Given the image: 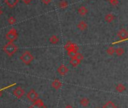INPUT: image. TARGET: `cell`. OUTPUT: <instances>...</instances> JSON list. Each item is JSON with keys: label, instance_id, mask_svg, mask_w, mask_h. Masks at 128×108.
Segmentation results:
<instances>
[{"label": "cell", "instance_id": "cell-7", "mask_svg": "<svg viewBox=\"0 0 128 108\" xmlns=\"http://www.w3.org/2000/svg\"><path fill=\"white\" fill-rule=\"evenodd\" d=\"M65 49L67 51H78V46L77 45H76L75 43L72 42H67L64 46Z\"/></svg>", "mask_w": 128, "mask_h": 108}, {"label": "cell", "instance_id": "cell-27", "mask_svg": "<svg viewBox=\"0 0 128 108\" xmlns=\"http://www.w3.org/2000/svg\"><path fill=\"white\" fill-rule=\"evenodd\" d=\"M42 2L44 5H49L51 3V0H42Z\"/></svg>", "mask_w": 128, "mask_h": 108}, {"label": "cell", "instance_id": "cell-8", "mask_svg": "<svg viewBox=\"0 0 128 108\" xmlns=\"http://www.w3.org/2000/svg\"><path fill=\"white\" fill-rule=\"evenodd\" d=\"M118 36L120 40H126L128 39V32L125 29H121L118 33Z\"/></svg>", "mask_w": 128, "mask_h": 108}, {"label": "cell", "instance_id": "cell-10", "mask_svg": "<svg viewBox=\"0 0 128 108\" xmlns=\"http://www.w3.org/2000/svg\"><path fill=\"white\" fill-rule=\"evenodd\" d=\"M6 4L11 9L14 8L19 3V0H5Z\"/></svg>", "mask_w": 128, "mask_h": 108}, {"label": "cell", "instance_id": "cell-32", "mask_svg": "<svg viewBox=\"0 0 128 108\" xmlns=\"http://www.w3.org/2000/svg\"><path fill=\"white\" fill-rule=\"evenodd\" d=\"M96 108H100V107H96Z\"/></svg>", "mask_w": 128, "mask_h": 108}, {"label": "cell", "instance_id": "cell-11", "mask_svg": "<svg viewBox=\"0 0 128 108\" xmlns=\"http://www.w3.org/2000/svg\"><path fill=\"white\" fill-rule=\"evenodd\" d=\"M51 85H52V87H53L54 89L58 90V89H60V88H61V86H62V82H61L58 79H54V80L52 82Z\"/></svg>", "mask_w": 128, "mask_h": 108}, {"label": "cell", "instance_id": "cell-30", "mask_svg": "<svg viewBox=\"0 0 128 108\" xmlns=\"http://www.w3.org/2000/svg\"><path fill=\"white\" fill-rule=\"evenodd\" d=\"M2 15V9L0 8V15Z\"/></svg>", "mask_w": 128, "mask_h": 108}, {"label": "cell", "instance_id": "cell-31", "mask_svg": "<svg viewBox=\"0 0 128 108\" xmlns=\"http://www.w3.org/2000/svg\"><path fill=\"white\" fill-rule=\"evenodd\" d=\"M107 1H108V2H111V1H112V0H107Z\"/></svg>", "mask_w": 128, "mask_h": 108}, {"label": "cell", "instance_id": "cell-4", "mask_svg": "<svg viewBox=\"0 0 128 108\" xmlns=\"http://www.w3.org/2000/svg\"><path fill=\"white\" fill-rule=\"evenodd\" d=\"M26 97L29 100H30L32 102H35L36 100H37L38 99V94L34 89H31L26 94Z\"/></svg>", "mask_w": 128, "mask_h": 108}, {"label": "cell", "instance_id": "cell-9", "mask_svg": "<svg viewBox=\"0 0 128 108\" xmlns=\"http://www.w3.org/2000/svg\"><path fill=\"white\" fill-rule=\"evenodd\" d=\"M68 72H69V68L66 66L64 65V64H61L57 68V73L60 76H65Z\"/></svg>", "mask_w": 128, "mask_h": 108}, {"label": "cell", "instance_id": "cell-23", "mask_svg": "<svg viewBox=\"0 0 128 108\" xmlns=\"http://www.w3.org/2000/svg\"><path fill=\"white\" fill-rule=\"evenodd\" d=\"M16 18H14V17H13V16H11V17H9L8 18V24H10V25H13V24H14L15 23H16Z\"/></svg>", "mask_w": 128, "mask_h": 108}, {"label": "cell", "instance_id": "cell-19", "mask_svg": "<svg viewBox=\"0 0 128 108\" xmlns=\"http://www.w3.org/2000/svg\"><path fill=\"white\" fill-rule=\"evenodd\" d=\"M115 89L118 92H123L126 90V87L124 84H118L115 87Z\"/></svg>", "mask_w": 128, "mask_h": 108}, {"label": "cell", "instance_id": "cell-22", "mask_svg": "<svg viewBox=\"0 0 128 108\" xmlns=\"http://www.w3.org/2000/svg\"><path fill=\"white\" fill-rule=\"evenodd\" d=\"M106 53L108 54V55L112 56V55H113L115 53V49L113 47H108L107 48V50H106Z\"/></svg>", "mask_w": 128, "mask_h": 108}, {"label": "cell", "instance_id": "cell-5", "mask_svg": "<svg viewBox=\"0 0 128 108\" xmlns=\"http://www.w3.org/2000/svg\"><path fill=\"white\" fill-rule=\"evenodd\" d=\"M13 94L17 98H21L25 94V90L21 87H18L13 91Z\"/></svg>", "mask_w": 128, "mask_h": 108}, {"label": "cell", "instance_id": "cell-2", "mask_svg": "<svg viewBox=\"0 0 128 108\" xmlns=\"http://www.w3.org/2000/svg\"><path fill=\"white\" fill-rule=\"evenodd\" d=\"M20 61L26 65H30L34 60V57L32 55V53L29 51H25L20 57Z\"/></svg>", "mask_w": 128, "mask_h": 108}, {"label": "cell", "instance_id": "cell-20", "mask_svg": "<svg viewBox=\"0 0 128 108\" xmlns=\"http://www.w3.org/2000/svg\"><path fill=\"white\" fill-rule=\"evenodd\" d=\"M59 41H60L59 38H58L56 36H55V35L51 36L50 37V39H49V42H50L51 44H57V43L59 42Z\"/></svg>", "mask_w": 128, "mask_h": 108}, {"label": "cell", "instance_id": "cell-25", "mask_svg": "<svg viewBox=\"0 0 128 108\" xmlns=\"http://www.w3.org/2000/svg\"><path fill=\"white\" fill-rule=\"evenodd\" d=\"M75 58H76L77 59L80 60L81 61H82V60L84 59V56H83V55H82V54H81V53H78H78L76 54V55Z\"/></svg>", "mask_w": 128, "mask_h": 108}, {"label": "cell", "instance_id": "cell-33", "mask_svg": "<svg viewBox=\"0 0 128 108\" xmlns=\"http://www.w3.org/2000/svg\"><path fill=\"white\" fill-rule=\"evenodd\" d=\"M0 94H1V93H0Z\"/></svg>", "mask_w": 128, "mask_h": 108}, {"label": "cell", "instance_id": "cell-24", "mask_svg": "<svg viewBox=\"0 0 128 108\" xmlns=\"http://www.w3.org/2000/svg\"><path fill=\"white\" fill-rule=\"evenodd\" d=\"M78 53V51H68V55L72 58H74L76 56V55Z\"/></svg>", "mask_w": 128, "mask_h": 108}, {"label": "cell", "instance_id": "cell-13", "mask_svg": "<svg viewBox=\"0 0 128 108\" xmlns=\"http://www.w3.org/2000/svg\"><path fill=\"white\" fill-rule=\"evenodd\" d=\"M88 10L85 6H81L78 9V15H80L81 16H84L88 14Z\"/></svg>", "mask_w": 128, "mask_h": 108}, {"label": "cell", "instance_id": "cell-17", "mask_svg": "<svg viewBox=\"0 0 128 108\" xmlns=\"http://www.w3.org/2000/svg\"><path fill=\"white\" fill-rule=\"evenodd\" d=\"M69 6V3L66 1V0H61V1L58 3V6L59 8L64 9H66Z\"/></svg>", "mask_w": 128, "mask_h": 108}, {"label": "cell", "instance_id": "cell-21", "mask_svg": "<svg viewBox=\"0 0 128 108\" xmlns=\"http://www.w3.org/2000/svg\"><path fill=\"white\" fill-rule=\"evenodd\" d=\"M124 52H125L124 49L123 48H121V47H119V48L115 49V53H116V55L118 56H122L124 54Z\"/></svg>", "mask_w": 128, "mask_h": 108}, {"label": "cell", "instance_id": "cell-1", "mask_svg": "<svg viewBox=\"0 0 128 108\" xmlns=\"http://www.w3.org/2000/svg\"><path fill=\"white\" fill-rule=\"evenodd\" d=\"M18 47L14 42H9L3 47V51L8 56H13L14 54L18 51Z\"/></svg>", "mask_w": 128, "mask_h": 108}, {"label": "cell", "instance_id": "cell-15", "mask_svg": "<svg viewBox=\"0 0 128 108\" xmlns=\"http://www.w3.org/2000/svg\"><path fill=\"white\" fill-rule=\"evenodd\" d=\"M89 103H90V100H89V99L87 98V97H83V98H82V99L80 100V104H81L82 106H84V107L88 106Z\"/></svg>", "mask_w": 128, "mask_h": 108}, {"label": "cell", "instance_id": "cell-16", "mask_svg": "<svg viewBox=\"0 0 128 108\" xmlns=\"http://www.w3.org/2000/svg\"><path fill=\"white\" fill-rule=\"evenodd\" d=\"M114 18H115V17L112 14H108L105 16V21L107 23H112L114 20Z\"/></svg>", "mask_w": 128, "mask_h": 108}, {"label": "cell", "instance_id": "cell-3", "mask_svg": "<svg viewBox=\"0 0 128 108\" xmlns=\"http://www.w3.org/2000/svg\"><path fill=\"white\" fill-rule=\"evenodd\" d=\"M6 39H7V40L8 42H14V41H16L18 39V33L17 30L14 29V28L10 29L9 31L6 33Z\"/></svg>", "mask_w": 128, "mask_h": 108}, {"label": "cell", "instance_id": "cell-12", "mask_svg": "<svg viewBox=\"0 0 128 108\" xmlns=\"http://www.w3.org/2000/svg\"><path fill=\"white\" fill-rule=\"evenodd\" d=\"M77 27H78L81 31H84V30H87V28H88V24H87V23H86L85 21H80V22L78 24Z\"/></svg>", "mask_w": 128, "mask_h": 108}, {"label": "cell", "instance_id": "cell-14", "mask_svg": "<svg viewBox=\"0 0 128 108\" xmlns=\"http://www.w3.org/2000/svg\"><path fill=\"white\" fill-rule=\"evenodd\" d=\"M70 64L72 66V67H76L77 66H78L80 64H81V61L80 60H78V59H77L76 58H71V60L70 61Z\"/></svg>", "mask_w": 128, "mask_h": 108}, {"label": "cell", "instance_id": "cell-29", "mask_svg": "<svg viewBox=\"0 0 128 108\" xmlns=\"http://www.w3.org/2000/svg\"><path fill=\"white\" fill-rule=\"evenodd\" d=\"M65 108H73V106H72V105H66V106H65Z\"/></svg>", "mask_w": 128, "mask_h": 108}, {"label": "cell", "instance_id": "cell-6", "mask_svg": "<svg viewBox=\"0 0 128 108\" xmlns=\"http://www.w3.org/2000/svg\"><path fill=\"white\" fill-rule=\"evenodd\" d=\"M29 108H47V106L44 105L43 100L38 98L37 100L33 102V103Z\"/></svg>", "mask_w": 128, "mask_h": 108}, {"label": "cell", "instance_id": "cell-26", "mask_svg": "<svg viewBox=\"0 0 128 108\" xmlns=\"http://www.w3.org/2000/svg\"><path fill=\"white\" fill-rule=\"evenodd\" d=\"M109 3L112 6H117L119 3L118 0H112L111 2H109Z\"/></svg>", "mask_w": 128, "mask_h": 108}, {"label": "cell", "instance_id": "cell-28", "mask_svg": "<svg viewBox=\"0 0 128 108\" xmlns=\"http://www.w3.org/2000/svg\"><path fill=\"white\" fill-rule=\"evenodd\" d=\"M23 1V3H24V4H26V5H29V4H30L31 3V2L32 1V0H22Z\"/></svg>", "mask_w": 128, "mask_h": 108}, {"label": "cell", "instance_id": "cell-18", "mask_svg": "<svg viewBox=\"0 0 128 108\" xmlns=\"http://www.w3.org/2000/svg\"><path fill=\"white\" fill-rule=\"evenodd\" d=\"M102 108H117V106L112 101L109 100L102 106Z\"/></svg>", "mask_w": 128, "mask_h": 108}]
</instances>
